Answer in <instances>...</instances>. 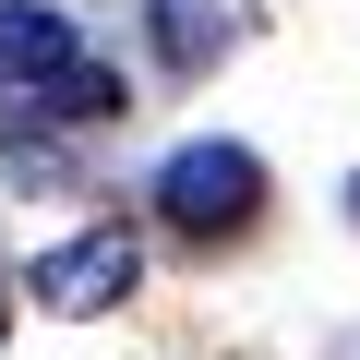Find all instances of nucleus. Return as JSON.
I'll use <instances>...</instances> for the list:
<instances>
[{
	"instance_id": "obj_1",
	"label": "nucleus",
	"mask_w": 360,
	"mask_h": 360,
	"mask_svg": "<svg viewBox=\"0 0 360 360\" xmlns=\"http://www.w3.org/2000/svg\"><path fill=\"white\" fill-rule=\"evenodd\" d=\"M0 96L13 108H49V120H120V72L84 60L60 0H0Z\"/></svg>"
},
{
	"instance_id": "obj_2",
	"label": "nucleus",
	"mask_w": 360,
	"mask_h": 360,
	"mask_svg": "<svg viewBox=\"0 0 360 360\" xmlns=\"http://www.w3.org/2000/svg\"><path fill=\"white\" fill-rule=\"evenodd\" d=\"M156 217H168L180 240H240V229L264 217V156H252V144H180V156L156 168Z\"/></svg>"
},
{
	"instance_id": "obj_3",
	"label": "nucleus",
	"mask_w": 360,
	"mask_h": 360,
	"mask_svg": "<svg viewBox=\"0 0 360 360\" xmlns=\"http://www.w3.org/2000/svg\"><path fill=\"white\" fill-rule=\"evenodd\" d=\"M132 276H144V252H132V229H84V240H60L25 288L49 300V312H108V300H132Z\"/></svg>"
},
{
	"instance_id": "obj_4",
	"label": "nucleus",
	"mask_w": 360,
	"mask_h": 360,
	"mask_svg": "<svg viewBox=\"0 0 360 360\" xmlns=\"http://www.w3.org/2000/svg\"><path fill=\"white\" fill-rule=\"evenodd\" d=\"M156 37H168L180 72H205V60L229 49V13H205V0H156Z\"/></svg>"
},
{
	"instance_id": "obj_5",
	"label": "nucleus",
	"mask_w": 360,
	"mask_h": 360,
	"mask_svg": "<svg viewBox=\"0 0 360 360\" xmlns=\"http://www.w3.org/2000/svg\"><path fill=\"white\" fill-rule=\"evenodd\" d=\"M0 336H13V300H0Z\"/></svg>"
},
{
	"instance_id": "obj_6",
	"label": "nucleus",
	"mask_w": 360,
	"mask_h": 360,
	"mask_svg": "<svg viewBox=\"0 0 360 360\" xmlns=\"http://www.w3.org/2000/svg\"><path fill=\"white\" fill-rule=\"evenodd\" d=\"M348 217H360V180H348Z\"/></svg>"
}]
</instances>
